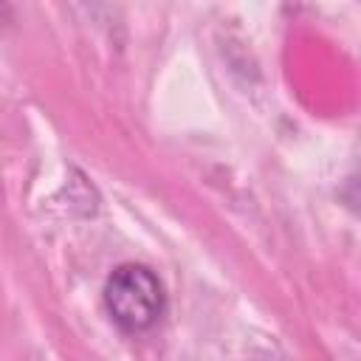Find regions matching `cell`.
I'll list each match as a JSON object with an SVG mask.
<instances>
[{"label": "cell", "mask_w": 361, "mask_h": 361, "mask_svg": "<svg viewBox=\"0 0 361 361\" xmlns=\"http://www.w3.org/2000/svg\"><path fill=\"white\" fill-rule=\"evenodd\" d=\"M104 305L130 333L152 327L164 313V288L147 265H118L104 285Z\"/></svg>", "instance_id": "obj_1"}, {"label": "cell", "mask_w": 361, "mask_h": 361, "mask_svg": "<svg viewBox=\"0 0 361 361\" xmlns=\"http://www.w3.org/2000/svg\"><path fill=\"white\" fill-rule=\"evenodd\" d=\"M344 200H347L355 212H361V178H355V180L347 183V189H344Z\"/></svg>", "instance_id": "obj_2"}]
</instances>
